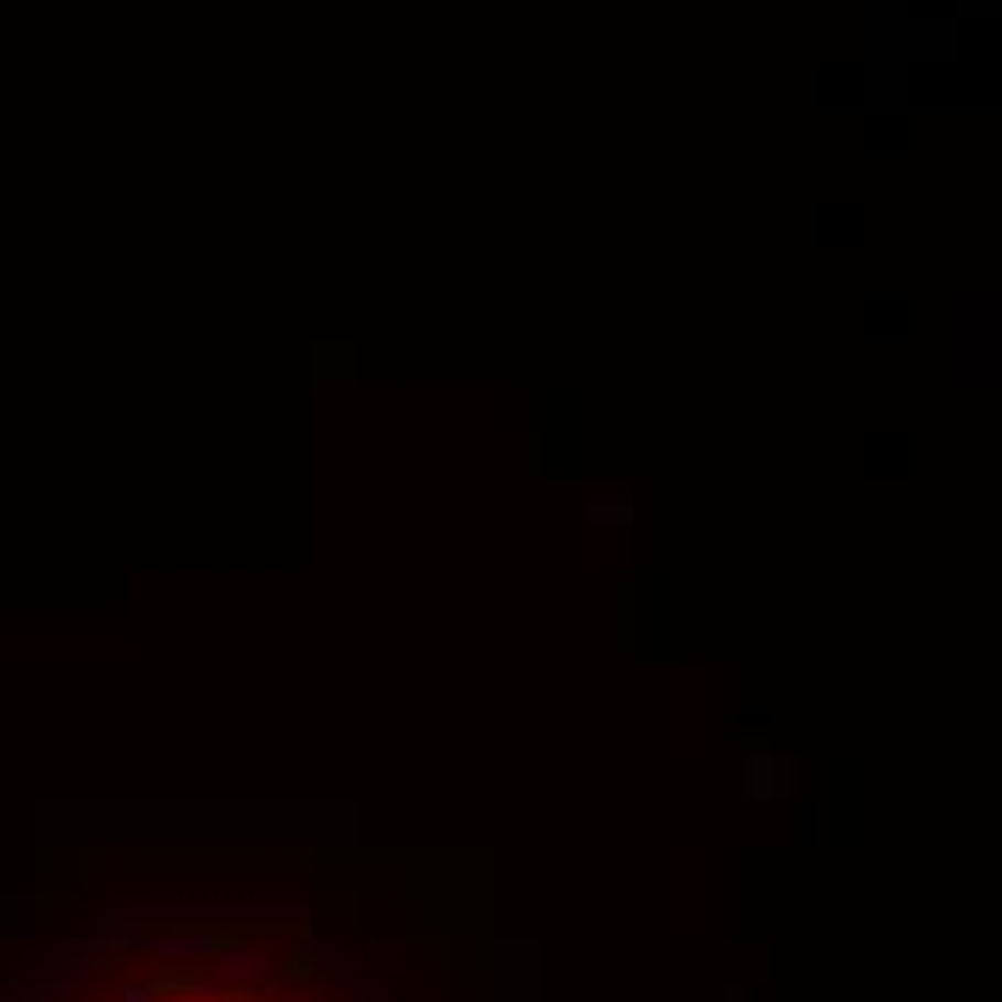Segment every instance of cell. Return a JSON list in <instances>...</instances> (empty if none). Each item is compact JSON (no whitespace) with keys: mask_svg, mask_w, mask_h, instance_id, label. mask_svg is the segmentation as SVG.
<instances>
[{"mask_svg":"<svg viewBox=\"0 0 1002 1002\" xmlns=\"http://www.w3.org/2000/svg\"><path fill=\"white\" fill-rule=\"evenodd\" d=\"M277 962L271 957H260V950H219V962H214V980L219 985H254V980H266Z\"/></svg>","mask_w":1002,"mask_h":1002,"instance_id":"1","label":"cell"},{"mask_svg":"<svg viewBox=\"0 0 1002 1002\" xmlns=\"http://www.w3.org/2000/svg\"><path fill=\"white\" fill-rule=\"evenodd\" d=\"M139 950H150V957H214V945L196 934H157V939H139Z\"/></svg>","mask_w":1002,"mask_h":1002,"instance_id":"2","label":"cell"},{"mask_svg":"<svg viewBox=\"0 0 1002 1002\" xmlns=\"http://www.w3.org/2000/svg\"><path fill=\"white\" fill-rule=\"evenodd\" d=\"M369 957H375L380 968H403V962H398V957H403L398 939H375V945H369Z\"/></svg>","mask_w":1002,"mask_h":1002,"instance_id":"3","label":"cell"}]
</instances>
